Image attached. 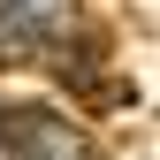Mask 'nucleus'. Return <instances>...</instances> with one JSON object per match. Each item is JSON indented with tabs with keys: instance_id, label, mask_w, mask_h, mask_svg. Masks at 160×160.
Listing matches in <instances>:
<instances>
[{
	"instance_id": "nucleus-1",
	"label": "nucleus",
	"mask_w": 160,
	"mask_h": 160,
	"mask_svg": "<svg viewBox=\"0 0 160 160\" xmlns=\"http://www.w3.org/2000/svg\"><path fill=\"white\" fill-rule=\"evenodd\" d=\"M69 0H0V15L8 23H46V15H61Z\"/></svg>"
}]
</instances>
